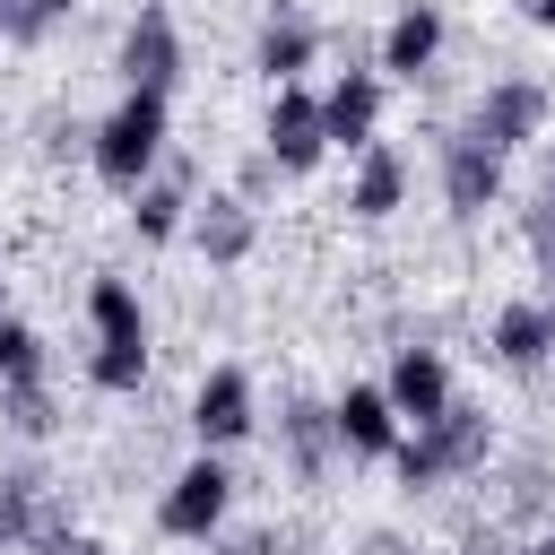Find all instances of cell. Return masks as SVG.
Masks as SVG:
<instances>
[{"instance_id":"4","label":"cell","mask_w":555,"mask_h":555,"mask_svg":"<svg viewBox=\"0 0 555 555\" xmlns=\"http://www.w3.org/2000/svg\"><path fill=\"white\" fill-rule=\"evenodd\" d=\"M225 512H234V468H225V451L182 460V468L165 477V494H156V529H165V538H217Z\"/></svg>"},{"instance_id":"16","label":"cell","mask_w":555,"mask_h":555,"mask_svg":"<svg viewBox=\"0 0 555 555\" xmlns=\"http://www.w3.org/2000/svg\"><path fill=\"white\" fill-rule=\"evenodd\" d=\"M69 520H61V503H52V486L35 477V468H0V546H43V538H61Z\"/></svg>"},{"instance_id":"22","label":"cell","mask_w":555,"mask_h":555,"mask_svg":"<svg viewBox=\"0 0 555 555\" xmlns=\"http://www.w3.org/2000/svg\"><path fill=\"white\" fill-rule=\"evenodd\" d=\"M0 425H9V434H26V442H43V434L61 425L52 382H17V390H0Z\"/></svg>"},{"instance_id":"17","label":"cell","mask_w":555,"mask_h":555,"mask_svg":"<svg viewBox=\"0 0 555 555\" xmlns=\"http://www.w3.org/2000/svg\"><path fill=\"white\" fill-rule=\"evenodd\" d=\"M442 199H451V217H486L494 199H503V156H486L477 139H442Z\"/></svg>"},{"instance_id":"13","label":"cell","mask_w":555,"mask_h":555,"mask_svg":"<svg viewBox=\"0 0 555 555\" xmlns=\"http://www.w3.org/2000/svg\"><path fill=\"white\" fill-rule=\"evenodd\" d=\"M312 52H321V26L295 9V0H278L269 17H260V43H251V61H260V78L269 87H304V69H312Z\"/></svg>"},{"instance_id":"27","label":"cell","mask_w":555,"mask_h":555,"mask_svg":"<svg viewBox=\"0 0 555 555\" xmlns=\"http://www.w3.org/2000/svg\"><path fill=\"white\" fill-rule=\"evenodd\" d=\"M35 9H43V17H61V9H78V0H35Z\"/></svg>"},{"instance_id":"19","label":"cell","mask_w":555,"mask_h":555,"mask_svg":"<svg viewBox=\"0 0 555 555\" xmlns=\"http://www.w3.org/2000/svg\"><path fill=\"white\" fill-rule=\"evenodd\" d=\"M399 199H408V156H399V147H382V139H373V147H364V156H356V191H347V208H356V217H364V225H382V217H390V208H399Z\"/></svg>"},{"instance_id":"8","label":"cell","mask_w":555,"mask_h":555,"mask_svg":"<svg viewBox=\"0 0 555 555\" xmlns=\"http://www.w3.org/2000/svg\"><path fill=\"white\" fill-rule=\"evenodd\" d=\"M260 156H269L278 173H312V165L330 156V139H321V95H312V87H278V95H269Z\"/></svg>"},{"instance_id":"24","label":"cell","mask_w":555,"mask_h":555,"mask_svg":"<svg viewBox=\"0 0 555 555\" xmlns=\"http://www.w3.org/2000/svg\"><path fill=\"white\" fill-rule=\"evenodd\" d=\"M35 555H113V546H104V538H87V529H61V538H43Z\"/></svg>"},{"instance_id":"30","label":"cell","mask_w":555,"mask_h":555,"mask_svg":"<svg viewBox=\"0 0 555 555\" xmlns=\"http://www.w3.org/2000/svg\"><path fill=\"white\" fill-rule=\"evenodd\" d=\"M0 555H17V546H0Z\"/></svg>"},{"instance_id":"14","label":"cell","mask_w":555,"mask_h":555,"mask_svg":"<svg viewBox=\"0 0 555 555\" xmlns=\"http://www.w3.org/2000/svg\"><path fill=\"white\" fill-rule=\"evenodd\" d=\"M191 243H199V260H217V269L251 260V243H260L251 199H243V191H208V199H191Z\"/></svg>"},{"instance_id":"23","label":"cell","mask_w":555,"mask_h":555,"mask_svg":"<svg viewBox=\"0 0 555 555\" xmlns=\"http://www.w3.org/2000/svg\"><path fill=\"white\" fill-rule=\"evenodd\" d=\"M529 243H538V260L555 269V173H546V191H538V208H529Z\"/></svg>"},{"instance_id":"9","label":"cell","mask_w":555,"mask_h":555,"mask_svg":"<svg viewBox=\"0 0 555 555\" xmlns=\"http://www.w3.org/2000/svg\"><path fill=\"white\" fill-rule=\"evenodd\" d=\"M382 95H390L382 69H338V78L321 87V139L347 147V156H364L373 130H382Z\"/></svg>"},{"instance_id":"26","label":"cell","mask_w":555,"mask_h":555,"mask_svg":"<svg viewBox=\"0 0 555 555\" xmlns=\"http://www.w3.org/2000/svg\"><path fill=\"white\" fill-rule=\"evenodd\" d=\"M520 17L529 26H555V0H520Z\"/></svg>"},{"instance_id":"29","label":"cell","mask_w":555,"mask_h":555,"mask_svg":"<svg viewBox=\"0 0 555 555\" xmlns=\"http://www.w3.org/2000/svg\"><path fill=\"white\" fill-rule=\"evenodd\" d=\"M434 555H468V546H434Z\"/></svg>"},{"instance_id":"18","label":"cell","mask_w":555,"mask_h":555,"mask_svg":"<svg viewBox=\"0 0 555 555\" xmlns=\"http://www.w3.org/2000/svg\"><path fill=\"white\" fill-rule=\"evenodd\" d=\"M130 225H139V243H173V234L191 225V173H182V165H156V173L130 191Z\"/></svg>"},{"instance_id":"1","label":"cell","mask_w":555,"mask_h":555,"mask_svg":"<svg viewBox=\"0 0 555 555\" xmlns=\"http://www.w3.org/2000/svg\"><path fill=\"white\" fill-rule=\"evenodd\" d=\"M486 460H494V416L468 408V399H451L434 425H408L399 451H390V468H399L408 494H416V486H442V477H468V468H486Z\"/></svg>"},{"instance_id":"31","label":"cell","mask_w":555,"mask_h":555,"mask_svg":"<svg viewBox=\"0 0 555 555\" xmlns=\"http://www.w3.org/2000/svg\"><path fill=\"white\" fill-rule=\"evenodd\" d=\"M0 9H9V0H0Z\"/></svg>"},{"instance_id":"2","label":"cell","mask_w":555,"mask_h":555,"mask_svg":"<svg viewBox=\"0 0 555 555\" xmlns=\"http://www.w3.org/2000/svg\"><path fill=\"white\" fill-rule=\"evenodd\" d=\"M165 95H139V87H121V104L95 121V139H87V165H95V182H113V191H139L156 165H165Z\"/></svg>"},{"instance_id":"12","label":"cell","mask_w":555,"mask_h":555,"mask_svg":"<svg viewBox=\"0 0 555 555\" xmlns=\"http://www.w3.org/2000/svg\"><path fill=\"white\" fill-rule=\"evenodd\" d=\"M382 399L399 408V425H434L460 390H451V364H442V347H399L390 356V373H382Z\"/></svg>"},{"instance_id":"15","label":"cell","mask_w":555,"mask_h":555,"mask_svg":"<svg viewBox=\"0 0 555 555\" xmlns=\"http://www.w3.org/2000/svg\"><path fill=\"white\" fill-rule=\"evenodd\" d=\"M442 35H451L442 9H434V0H408V9L382 26V61H373V69H382V78H425V69L442 61Z\"/></svg>"},{"instance_id":"11","label":"cell","mask_w":555,"mask_h":555,"mask_svg":"<svg viewBox=\"0 0 555 555\" xmlns=\"http://www.w3.org/2000/svg\"><path fill=\"white\" fill-rule=\"evenodd\" d=\"M486 347H494V364H503V373L538 382V373L555 364V304H546V295H520V304H503Z\"/></svg>"},{"instance_id":"5","label":"cell","mask_w":555,"mask_h":555,"mask_svg":"<svg viewBox=\"0 0 555 555\" xmlns=\"http://www.w3.org/2000/svg\"><path fill=\"white\" fill-rule=\"evenodd\" d=\"M113 69H121V87H139V95H173V78H182V26H173L165 0H139V17L121 26Z\"/></svg>"},{"instance_id":"20","label":"cell","mask_w":555,"mask_h":555,"mask_svg":"<svg viewBox=\"0 0 555 555\" xmlns=\"http://www.w3.org/2000/svg\"><path fill=\"white\" fill-rule=\"evenodd\" d=\"M278 434H286V460H295L304 486H312V477L330 468V451H338V434H330V399H286Z\"/></svg>"},{"instance_id":"28","label":"cell","mask_w":555,"mask_h":555,"mask_svg":"<svg viewBox=\"0 0 555 555\" xmlns=\"http://www.w3.org/2000/svg\"><path fill=\"white\" fill-rule=\"evenodd\" d=\"M529 555H555V538H529Z\"/></svg>"},{"instance_id":"6","label":"cell","mask_w":555,"mask_h":555,"mask_svg":"<svg viewBox=\"0 0 555 555\" xmlns=\"http://www.w3.org/2000/svg\"><path fill=\"white\" fill-rule=\"evenodd\" d=\"M546 130V87L538 78H494L477 104H468V121H460V139H477L486 156H512V147H529Z\"/></svg>"},{"instance_id":"25","label":"cell","mask_w":555,"mask_h":555,"mask_svg":"<svg viewBox=\"0 0 555 555\" xmlns=\"http://www.w3.org/2000/svg\"><path fill=\"white\" fill-rule=\"evenodd\" d=\"M217 555H278V538H269V529H243V538H225Z\"/></svg>"},{"instance_id":"3","label":"cell","mask_w":555,"mask_h":555,"mask_svg":"<svg viewBox=\"0 0 555 555\" xmlns=\"http://www.w3.org/2000/svg\"><path fill=\"white\" fill-rule=\"evenodd\" d=\"M87 321H95V356H87V382L95 390H139L147 382V312L130 295V278H95L87 286Z\"/></svg>"},{"instance_id":"7","label":"cell","mask_w":555,"mask_h":555,"mask_svg":"<svg viewBox=\"0 0 555 555\" xmlns=\"http://www.w3.org/2000/svg\"><path fill=\"white\" fill-rule=\"evenodd\" d=\"M251 425H260L251 373H243V364H208V382L191 390V434H199V451H234Z\"/></svg>"},{"instance_id":"21","label":"cell","mask_w":555,"mask_h":555,"mask_svg":"<svg viewBox=\"0 0 555 555\" xmlns=\"http://www.w3.org/2000/svg\"><path fill=\"white\" fill-rule=\"evenodd\" d=\"M52 373V356H43V330L35 321H0V390H17V382H43Z\"/></svg>"},{"instance_id":"10","label":"cell","mask_w":555,"mask_h":555,"mask_svg":"<svg viewBox=\"0 0 555 555\" xmlns=\"http://www.w3.org/2000/svg\"><path fill=\"white\" fill-rule=\"evenodd\" d=\"M330 434H338L347 460H390L408 425H399V408L382 399V382H347V390L330 399Z\"/></svg>"}]
</instances>
